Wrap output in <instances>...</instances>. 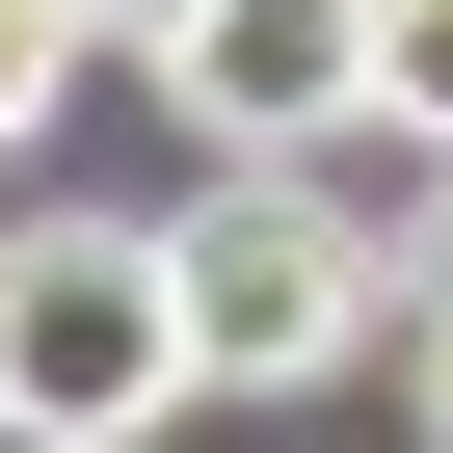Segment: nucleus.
I'll list each match as a JSON object with an SVG mask.
<instances>
[{
  "mask_svg": "<svg viewBox=\"0 0 453 453\" xmlns=\"http://www.w3.org/2000/svg\"><path fill=\"white\" fill-rule=\"evenodd\" d=\"M160 294H187V373L213 400H320L347 347H400V213L347 160H213L160 213Z\"/></svg>",
  "mask_w": 453,
  "mask_h": 453,
  "instance_id": "f257e3e1",
  "label": "nucleus"
},
{
  "mask_svg": "<svg viewBox=\"0 0 453 453\" xmlns=\"http://www.w3.org/2000/svg\"><path fill=\"white\" fill-rule=\"evenodd\" d=\"M213 373H187V294L160 241H107V213H27L0 241V453H160Z\"/></svg>",
  "mask_w": 453,
  "mask_h": 453,
  "instance_id": "f03ea898",
  "label": "nucleus"
},
{
  "mask_svg": "<svg viewBox=\"0 0 453 453\" xmlns=\"http://www.w3.org/2000/svg\"><path fill=\"white\" fill-rule=\"evenodd\" d=\"M160 107H187V160H347L373 134V0H187Z\"/></svg>",
  "mask_w": 453,
  "mask_h": 453,
  "instance_id": "7ed1b4c3",
  "label": "nucleus"
},
{
  "mask_svg": "<svg viewBox=\"0 0 453 453\" xmlns=\"http://www.w3.org/2000/svg\"><path fill=\"white\" fill-rule=\"evenodd\" d=\"M373 134L453 160V0H373Z\"/></svg>",
  "mask_w": 453,
  "mask_h": 453,
  "instance_id": "20e7f679",
  "label": "nucleus"
},
{
  "mask_svg": "<svg viewBox=\"0 0 453 453\" xmlns=\"http://www.w3.org/2000/svg\"><path fill=\"white\" fill-rule=\"evenodd\" d=\"M54 81H81V0H0V160L54 134Z\"/></svg>",
  "mask_w": 453,
  "mask_h": 453,
  "instance_id": "39448f33",
  "label": "nucleus"
},
{
  "mask_svg": "<svg viewBox=\"0 0 453 453\" xmlns=\"http://www.w3.org/2000/svg\"><path fill=\"white\" fill-rule=\"evenodd\" d=\"M453 320V160H400V347Z\"/></svg>",
  "mask_w": 453,
  "mask_h": 453,
  "instance_id": "423d86ee",
  "label": "nucleus"
},
{
  "mask_svg": "<svg viewBox=\"0 0 453 453\" xmlns=\"http://www.w3.org/2000/svg\"><path fill=\"white\" fill-rule=\"evenodd\" d=\"M400 400H426V453H453V320H426V373H400Z\"/></svg>",
  "mask_w": 453,
  "mask_h": 453,
  "instance_id": "0eeeda50",
  "label": "nucleus"
},
{
  "mask_svg": "<svg viewBox=\"0 0 453 453\" xmlns=\"http://www.w3.org/2000/svg\"><path fill=\"white\" fill-rule=\"evenodd\" d=\"M81 27H134V54H160V27H187V0H81Z\"/></svg>",
  "mask_w": 453,
  "mask_h": 453,
  "instance_id": "6e6552de",
  "label": "nucleus"
}]
</instances>
